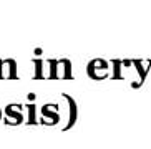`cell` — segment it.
I'll return each mask as SVG.
<instances>
[{
    "label": "cell",
    "mask_w": 151,
    "mask_h": 149,
    "mask_svg": "<svg viewBox=\"0 0 151 149\" xmlns=\"http://www.w3.org/2000/svg\"><path fill=\"white\" fill-rule=\"evenodd\" d=\"M110 63L113 65V74H111V78L113 80H123V74H121L123 62H121V60H110Z\"/></svg>",
    "instance_id": "9"
},
{
    "label": "cell",
    "mask_w": 151,
    "mask_h": 149,
    "mask_svg": "<svg viewBox=\"0 0 151 149\" xmlns=\"http://www.w3.org/2000/svg\"><path fill=\"white\" fill-rule=\"evenodd\" d=\"M23 111H25V105H20V103L7 105L4 110V121L2 123L5 126H18V124L25 123L27 119L23 118V114H25Z\"/></svg>",
    "instance_id": "2"
},
{
    "label": "cell",
    "mask_w": 151,
    "mask_h": 149,
    "mask_svg": "<svg viewBox=\"0 0 151 149\" xmlns=\"http://www.w3.org/2000/svg\"><path fill=\"white\" fill-rule=\"evenodd\" d=\"M27 100H30L32 103H33V101L37 100V95H35V93H28V95H27Z\"/></svg>",
    "instance_id": "10"
},
{
    "label": "cell",
    "mask_w": 151,
    "mask_h": 149,
    "mask_svg": "<svg viewBox=\"0 0 151 149\" xmlns=\"http://www.w3.org/2000/svg\"><path fill=\"white\" fill-rule=\"evenodd\" d=\"M42 52H43L42 48H35V50H33V53H35L37 57H38V55H42Z\"/></svg>",
    "instance_id": "11"
},
{
    "label": "cell",
    "mask_w": 151,
    "mask_h": 149,
    "mask_svg": "<svg viewBox=\"0 0 151 149\" xmlns=\"http://www.w3.org/2000/svg\"><path fill=\"white\" fill-rule=\"evenodd\" d=\"M0 121H4V111L0 110Z\"/></svg>",
    "instance_id": "12"
},
{
    "label": "cell",
    "mask_w": 151,
    "mask_h": 149,
    "mask_svg": "<svg viewBox=\"0 0 151 149\" xmlns=\"http://www.w3.org/2000/svg\"><path fill=\"white\" fill-rule=\"evenodd\" d=\"M110 63L106 60H101V58H95L86 65V74H88L91 80H105L110 76Z\"/></svg>",
    "instance_id": "3"
},
{
    "label": "cell",
    "mask_w": 151,
    "mask_h": 149,
    "mask_svg": "<svg viewBox=\"0 0 151 149\" xmlns=\"http://www.w3.org/2000/svg\"><path fill=\"white\" fill-rule=\"evenodd\" d=\"M48 65V76L50 80H73V73H71V62L68 58H60V60H53L50 58L47 60Z\"/></svg>",
    "instance_id": "1"
},
{
    "label": "cell",
    "mask_w": 151,
    "mask_h": 149,
    "mask_svg": "<svg viewBox=\"0 0 151 149\" xmlns=\"http://www.w3.org/2000/svg\"><path fill=\"white\" fill-rule=\"evenodd\" d=\"M25 110L28 111V118L27 121H25V124L27 126H35V124H40L38 123V119H37V105L35 103H27L25 105Z\"/></svg>",
    "instance_id": "7"
},
{
    "label": "cell",
    "mask_w": 151,
    "mask_h": 149,
    "mask_svg": "<svg viewBox=\"0 0 151 149\" xmlns=\"http://www.w3.org/2000/svg\"><path fill=\"white\" fill-rule=\"evenodd\" d=\"M17 62L14 58L0 60V80H17Z\"/></svg>",
    "instance_id": "5"
},
{
    "label": "cell",
    "mask_w": 151,
    "mask_h": 149,
    "mask_svg": "<svg viewBox=\"0 0 151 149\" xmlns=\"http://www.w3.org/2000/svg\"><path fill=\"white\" fill-rule=\"evenodd\" d=\"M32 62H33V65H35L33 80H43V78H47V73H45V70H43L45 60H42V58H33Z\"/></svg>",
    "instance_id": "8"
},
{
    "label": "cell",
    "mask_w": 151,
    "mask_h": 149,
    "mask_svg": "<svg viewBox=\"0 0 151 149\" xmlns=\"http://www.w3.org/2000/svg\"><path fill=\"white\" fill-rule=\"evenodd\" d=\"M62 96L68 103V121H67V126H63V131H68V129L75 126L76 119H78V106H76V101L73 100V96H70L68 93H62Z\"/></svg>",
    "instance_id": "6"
},
{
    "label": "cell",
    "mask_w": 151,
    "mask_h": 149,
    "mask_svg": "<svg viewBox=\"0 0 151 149\" xmlns=\"http://www.w3.org/2000/svg\"><path fill=\"white\" fill-rule=\"evenodd\" d=\"M60 108L57 103H45L40 108V119L38 123L43 126H55L60 123Z\"/></svg>",
    "instance_id": "4"
}]
</instances>
